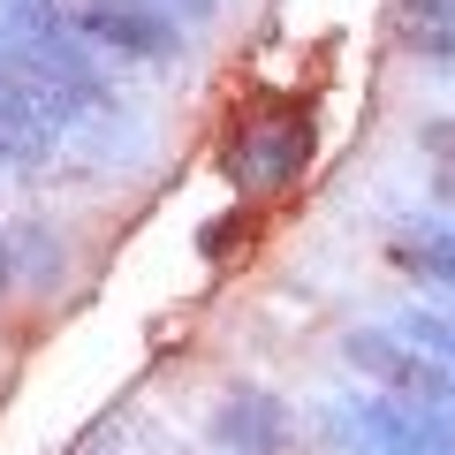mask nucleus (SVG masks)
<instances>
[{"label":"nucleus","mask_w":455,"mask_h":455,"mask_svg":"<svg viewBox=\"0 0 455 455\" xmlns=\"http://www.w3.org/2000/svg\"><path fill=\"white\" fill-rule=\"evenodd\" d=\"M16 281H38V289H53L61 281V235H53L46 220H16Z\"/></svg>","instance_id":"obj_9"},{"label":"nucleus","mask_w":455,"mask_h":455,"mask_svg":"<svg viewBox=\"0 0 455 455\" xmlns=\"http://www.w3.org/2000/svg\"><path fill=\"white\" fill-rule=\"evenodd\" d=\"M311 152H319V122H311V107H274L259 114L243 130V145H235V182L243 190H289L296 175L311 167Z\"/></svg>","instance_id":"obj_4"},{"label":"nucleus","mask_w":455,"mask_h":455,"mask_svg":"<svg viewBox=\"0 0 455 455\" xmlns=\"http://www.w3.org/2000/svg\"><path fill=\"white\" fill-rule=\"evenodd\" d=\"M433 455H455V448H433Z\"/></svg>","instance_id":"obj_17"},{"label":"nucleus","mask_w":455,"mask_h":455,"mask_svg":"<svg viewBox=\"0 0 455 455\" xmlns=\"http://www.w3.org/2000/svg\"><path fill=\"white\" fill-rule=\"evenodd\" d=\"M418 145L433 152L440 167H455V114H440V122H425V130H418Z\"/></svg>","instance_id":"obj_13"},{"label":"nucleus","mask_w":455,"mask_h":455,"mask_svg":"<svg viewBox=\"0 0 455 455\" xmlns=\"http://www.w3.org/2000/svg\"><path fill=\"white\" fill-rule=\"evenodd\" d=\"M16 289V243H8V228H0V296Z\"/></svg>","instance_id":"obj_15"},{"label":"nucleus","mask_w":455,"mask_h":455,"mask_svg":"<svg viewBox=\"0 0 455 455\" xmlns=\"http://www.w3.org/2000/svg\"><path fill=\"white\" fill-rule=\"evenodd\" d=\"M433 197H440V212L455 220V167H440V182H433Z\"/></svg>","instance_id":"obj_16"},{"label":"nucleus","mask_w":455,"mask_h":455,"mask_svg":"<svg viewBox=\"0 0 455 455\" xmlns=\"http://www.w3.org/2000/svg\"><path fill=\"white\" fill-rule=\"evenodd\" d=\"M387 266L425 281V289H440V296H455V220H440V212L395 220L387 228Z\"/></svg>","instance_id":"obj_6"},{"label":"nucleus","mask_w":455,"mask_h":455,"mask_svg":"<svg viewBox=\"0 0 455 455\" xmlns=\"http://www.w3.org/2000/svg\"><path fill=\"white\" fill-rule=\"evenodd\" d=\"M53 152H61V130L31 107V92L16 84V68L0 61V167H23V175H31Z\"/></svg>","instance_id":"obj_7"},{"label":"nucleus","mask_w":455,"mask_h":455,"mask_svg":"<svg viewBox=\"0 0 455 455\" xmlns=\"http://www.w3.org/2000/svg\"><path fill=\"white\" fill-rule=\"evenodd\" d=\"M205 440L220 455H289L296 448V410H289V395L259 387V379H235V387L212 403Z\"/></svg>","instance_id":"obj_5"},{"label":"nucleus","mask_w":455,"mask_h":455,"mask_svg":"<svg viewBox=\"0 0 455 455\" xmlns=\"http://www.w3.org/2000/svg\"><path fill=\"white\" fill-rule=\"evenodd\" d=\"M341 364L372 387L403 395V403H425V410H448L455 418V372L440 357H425L418 341H403L395 326H349L341 334Z\"/></svg>","instance_id":"obj_3"},{"label":"nucleus","mask_w":455,"mask_h":455,"mask_svg":"<svg viewBox=\"0 0 455 455\" xmlns=\"http://www.w3.org/2000/svg\"><path fill=\"white\" fill-rule=\"evenodd\" d=\"M243 228H251V212H243V205H235V212H220V220H205V228H197V259H212V266H220L228 251H235V235H243Z\"/></svg>","instance_id":"obj_12"},{"label":"nucleus","mask_w":455,"mask_h":455,"mask_svg":"<svg viewBox=\"0 0 455 455\" xmlns=\"http://www.w3.org/2000/svg\"><path fill=\"white\" fill-rule=\"evenodd\" d=\"M387 326H395L403 341H418L425 357H440V364L455 372V311H448V304H410V311H395Z\"/></svg>","instance_id":"obj_8"},{"label":"nucleus","mask_w":455,"mask_h":455,"mask_svg":"<svg viewBox=\"0 0 455 455\" xmlns=\"http://www.w3.org/2000/svg\"><path fill=\"white\" fill-rule=\"evenodd\" d=\"M53 23H61V0H0V46H31Z\"/></svg>","instance_id":"obj_10"},{"label":"nucleus","mask_w":455,"mask_h":455,"mask_svg":"<svg viewBox=\"0 0 455 455\" xmlns=\"http://www.w3.org/2000/svg\"><path fill=\"white\" fill-rule=\"evenodd\" d=\"M395 31H455V0H387Z\"/></svg>","instance_id":"obj_11"},{"label":"nucleus","mask_w":455,"mask_h":455,"mask_svg":"<svg viewBox=\"0 0 455 455\" xmlns=\"http://www.w3.org/2000/svg\"><path fill=\"white\" fill-rule=\"evenodd\" d=\"M160 8H167V16L182 23V31H190V23H197V31H205V23L220 16V0H160Z\"/></svg>","instance_id":"obj_14"},{"label":"nucleus","mask_w":455,"mask_h":455,"mask_svg":"<svg viewBox=\"0 0 455 455\" xmlns=\"http://www.w3.org/2000/svg\"><path fill=\"white\" fill-rule=\"evenodd\" d=\"M448 311H455V304H448Z\"/></svg>","instance_id":"obj_18"},{"label":"nucleus","mask_w":455,"mask_h":455,"mask_svg":"<svg viewBox=\"0 0 455 455\" xmlns=\"http://www.w3.org/2000/svg\"><path fill=\"white\" fill-rule=\"evenodd\" d=\"M61 8L76 23V38H92L99 53H122L137 68H175L190 53L182 23L167 16L160 0H61Z\"/></svg>","instance_id":"obj_2"},{"label":"nucleus","mask_w":455,"mask_h":455,"mask_svg":"<svg viewBox=\"0 0 455 455\" xmlns=\"http://www.w3.org/2000/svg\"><path fill=\"white\" fill-rule=\"evenodd\" d=\"M326 433H334L341 455H433V448H455L448 410L403 403L387 387H341L326 403Z\"/></svg>","instance_id":"obj_1"}]
</instances>
